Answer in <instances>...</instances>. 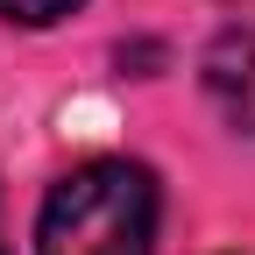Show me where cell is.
<instances>
[{
  "label": "cell",
  "instance_id": "6da1fadb",
  "mask_svg": "<svg viewBox=\"0 0 255 255\" xmlns=\"http://www.w3.org/2000/svg\"><path fill=\"white\" fill-rule=\"evenodd\" d=\"M156 177L128 156H92L64 170L36 213V255H149L156 248Z\"/></svg>",
  "mask_w": 255,
  "mask_h": 255
},
{
  "label": "cell",
  "instance_id": "7a4b0ae2",
  "mask_svg": "<svg viewBox=\"0 0 255 255\" xmlns=\"http://www.w3.org/2000/svg\"><path fill=\"white\" fill-rule=\"evenodd\" d=\"M199 78H206V100L220 107V121H234L241 135H255V21L220 28L213 50L199 57Z\"/></svg>",
  "mask_w": 255,
  "mask_h": 255
},
{
  "label": "cell",
  "instance_id": "3957f363",
  "mask_svg": "<svg viewBox=\"0 0 255 255\" xmlns=\"http://www.w3.org/2000/svg\"><path fill=\"white\" fill-rule=\"evenodd\" d=\"M85 0H0V21H21V28H50L64 14H78Z\"/></svg>",
  "mask_w": 255,
  "mask_h": 255
},
{
  "label": "cell",
  "instance_id": "277c9868",
  "mask_svg": "<svg viewBox=\"0 0 255 255\" xmlns=\"http://www.w3.org/2000/svg\"><path fill=\"white\" fill-rule=\"evenodd\" d=\"M0 255H7V241H0Z\"/></svg>",
  "mask_w": 255,
  "mask_h": 255
}]
</instances>
